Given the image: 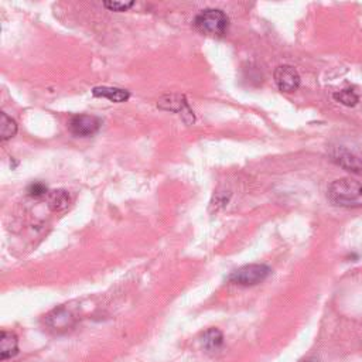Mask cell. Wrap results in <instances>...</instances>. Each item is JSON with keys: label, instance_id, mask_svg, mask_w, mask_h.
I'll list each match as a JSON object with an SVG mask.
<instances>
[{"label": "cell", "instance_id": "obj_1", "mask_svg": "<svg viewBox=\"0 0 362 362\" xmlns=\"http://www.w3.org/2000/svg\"><path fill=\"white\" fill-rule=\"evenodd\" d=\"M328 198L332 204L345 208L362 207V184L352 179H339L330 184Z\"/></svg>", "mask_w": 362, "mask_h": 362}, {"label": "cell", "instance_id": "obj_2", "mask_svg": "<svg viewBox=\"0 0 362 362\" xmlns=\"http://www.w3.org/2000/svg\"><path fill=\"white\" fill-rule=\"evenodd\" d=\"M195 29L208 36H224L229 26L228 16L219 9H205L194 20Z\"/></svg>", "mask_w": 362, "mask_h": 362}, {"label": "cell", "instance_id": "obj_3", "mask_svg": "<svg viewBox=\"0 0 362 362\" xmlns=\"http://www.w3.org/2000/svg\"><path fill=\"white\" fill-rule=\"evenodd\" d=\"M270 272V267L266 265H246L235 270L229 276V280L239 286H256L265 282L269 277Z\"/></svg>", "mask_w": 362, "mask_h": 362}, {"label": "cell", "instance_id": "obj_4", "mask_svg": "<svg viewBox=\"0 0 362 362\" xmlns=\"http://www.w3.org/2000/svg\"><path fill=\"white\" fill-rule=\"evenodd\" d=\"M101 125H102V122L97 116L76 115V116L71 118V121L68 123V128H70V132L74 136L88 138V136H94L99 131Z\"/></svg>", "mask_w": 362, "mask_h": 362}, {"label": "cell", "instance_id": "obj_5", "mask_svg": "<svg viewBox=\"0 0 362 362\" xmlns=\"http://www.w3.org/2000/svg\"><path fill=\"white\" fill-rule=\"evenodd\" d=\"M274 83L283 92H293L300 85V76L291 66H280L274 70Z\"/></svg>", "mask_w": 362, "mask_h": 362}, {"label": "cell", "instance_id": "obj_6", "mask_svg": "<svg viewBox=\"0 0 362 362\" xmlns=\"http://www.w3.org/2000/svg\"><path fill=\"white\" fill-rule=\"evenodd\" d=\"M332 160L348 171L362 173V159L345 149H337L332 153Z\"/></svg>", "mask_w": 362, "mask_h": 362}, {"label": "cell", "instance_id": "obj_7", "mask_svg": "<svg viewBox=\"0 0 362 362\" xmlns=\"http://www.w3.org/2000/svg\"><path fill=\"white\" fill-rule=\"evenodd\" d=\"M92 95L97 98H105L115 104L126 102L131 98L129 91L122 88H112V87H97L92 90Z\"/></svg>", "mask_w": 362, "mask_h": 362}, {"label": "cell", "instance_id": "obj_8", "mask_svg": "<svg viewBox=\"0 0 362 362\" xmlns=\"http://www.w3.org/2000/svg\"><path fill=\"white\" fill-rule=\"evenodd\" d=\"M19 352V339L13 332L2 331L0 337V358L4 361L13 358Z\"/></svg>", "mask_w": 362, "mask_h": 362}, {"label": "cell", "instance_id": "obj_9", "mask_svg": "<svg viewBox=\"0 0 362 362\" xmlns=\"http://www.w3.org/2000/svg\"><path fill=\"white\" fill-rule=\"evenodd\" d=\"M70 203H71V197L66 190H56L49 194V205L56 212L67 210L70 207Z\"/></svg>", "mask_w": 362, "mask_h": 362}, {"label": "cell", "instance_id": "obj_10", "mask_svg": "<svg viewBox=\"0 0 362 362\" xmlns=\"http://www.w3.org/2000/svg\"><path fill=\"white\" fill-rule=\"evenodd\" d=\"M18 133V123L8 114H0V140L8 142Z\"/></svg>", "mask_w": 362, "mask_h": 362}, {"label": "cell", "instance_id": "obj_11", "mask_svg": "<svg viewBox=\"0 0 362 362\" xmlns=\"http://www.w3.org/2000/svg\"><path fill=\"white\" fill-rule=\"evenodd\" d=\"M224 342V337L222 332L217 328H210L208 331L204 332L203 337V344L208 351H217L218 348H221Z\"/></svg>", "mask_w": 362, "mask_h": 362}, {"label": "cell", "instance_id": "obj_12", "mask_svg": "<svg viewBox=\"0 0 362 362\" xmlns=\"http://www.w3.org/2000/svg\"><path fill=\"white\" fill-rule=\"evenodd\" d=\"M334 99L345 107H355L359 101L358 95L352 90H342L334 94Z\"/></svg>", "mask_w": 362, "mask_h": 362}, {"label": "cell", "instance_id": "obj_13", "mask_svg": "<svg viewBox=\"0 0 362 362\" xmlns=\"http://www.w3.org/2000/svg\"><path fill=\"white\" fill-rule=\"evenodd\" d=\"M28 193H29V195H32V197H43V195H46V194L49 193V190H47L46 184H43V183H40V181H36V183H33V184L29 186Z\"/></svg>", "mask_w": 362, "mask_h": 362}, {"label": "cell", "instance_id": "obj_14", "mask_svg": "<svg viewBox=\"0 0 362 362\" xmlns=\"http://www.w3.org/2000/svg\"><path fill=\"white\" fill-rule=\"evenodd\" d=\"M135 4L133 2H104V6L112 12H126L128 9H131Z\"/></svg>", "mask_w": 362, "mask_h": 362}]
</instances>
